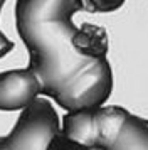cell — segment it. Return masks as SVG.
<instances>
[{"mask_svg": "<svg viewBox=\"0 0 148 150\" xmlns=\"http://www.w3.org/2000/svg\"><path fill=\"white\" fill-rule=\"evenodd\" d=\"M108 150H148V120L130 113L120 135Z\"/></svg>", "mask_w": 148, "mask_h": 150, "instance_id": "7", "label": "cell"}, {"mask_svg": "<svg viewBox=\"0 0 148 150\" xmlns=\"http://www.w3.org/2000/svg\"><path fill=\"white\" fill-rule=\"evenodd\" d=\"M12 49H13V42L0 30V59H2L5 54H8Z\"/></svg>", "mask_w": 148, "mask_h": 150, "instance_id": "9", "label": "cell"}, {"mask_svg": "<svg viewBox=\"0 0 148 150\" xmlns=\"http://www.w3.org/2000/svg\"><path fill=\"white\" fill-rule=\"evenodd\" d=\"M130 111L116 105L66 111L49 150H108Z\"/></svg>", "mask_w": 148, "mask_h": 150, "instance_id": "2", "label": "cell"}, {"mask_svg": "<svg viewBox=\"0 0 148 150\" xmlns=\"http://www.w3.org/2000/svg\"><path fill=\"white\" fill-rule=\"evenodd\" d=\"M78 0H17L15 27L29 52V66L40 84V96L54 98L64 83L94 59L74 49L79 25L73 17Z\"/></svg>", "mask_w": 148, "mask_h": 150, "instance_id": "1", "label": "cell"}, {"mask_svg": "<svg viewBox=\"0 0 148 150\" xmlns=\"http://www.w3.org/2000/svg\"><path fill=\"white\" fill-rule=\"evenodd\" d=\"M113 91V71L106 57L94 59L64 83L52 100L66 111L104 105Z\"/></svg>", "mask_w": 148, "mask_h": 150, "instance_id": "4", "label": "cell"}, {"mask_svg": "<svg viewBox=\"0 0 148 150\" xmlns=\"http://www.w3.org/2000/svg\"><path fill=\"white\" fill-rule=\"evenodd\" d=\"M79 8L91 14H108L123 7L125 0H78Z\"/></svg>", "mask_w": 148, "mask_h": 150, "instance_id": "8", "label": "cell"}, {"mask_svg": "<svg viewBox=\"0 0 148 150\" xmlns=\"http://www.w3.org/2000/svg\"><path fill=\"white\" fill-rule=\"evenodd\" d=\"M59 116L49 100L37 96L20 116L7 137H0V150H49L59 132Z\"/></svg>", "mask_w": 148, "mask_h": 150, "instance_id": "3", "label": "cell"}, {"mask_svg": "<svg viewBox=\"0 0 148 150\" xmlns=\"http://www.w3.org/2000/svg\"><path fill=\"white\" fill-rule=\"evenodd\" d=\"M73 46L82 57L86 59H99L106 57L109 49V37L106 29L101 25L84 22L81 27H78L73 37Z\"/></svg>", "mask_w": 148, "mask_h": 150, "instance_id": "6", "label": "cell"}, {"mask_svg": "<svg viewBox=\"0 0 148 150\" xmlns=\"http://www.w3.org/2000/svg\"><path fill=\"white\" fill-rule=\"evenodd\" d=\"M40 96V84L29 68L0 73V110H24Z\"/></svg>", "mask_w": 148, "mask_h": 150, "instance_id": "5", "label": "cell"}]
</instances>
